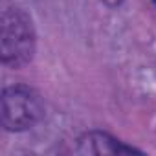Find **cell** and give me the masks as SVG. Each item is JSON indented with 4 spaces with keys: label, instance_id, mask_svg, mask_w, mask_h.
<instances>
[{
    "label": "cell",
    "instance_id": "cell-1",
    "mask_svg": "<svg viewBox=\"0 0 156 156\" xmlns=\"http://www.w3.org/2000/svg\"><path fill=\"white\" fill-rule=\"evenodd\" d=\"M37 46V35L31 17L20 8H8L2 11L0 24V57L9 68L26 66Z\"/></svg>",
    "mask_w": 156,
    "mask_h": 156
},
{
    "label": "cell",
    "instance_id": "cell-2",
    "mask_svg": "<svg viewBox=\"0 0 156 156\" xmlns=\"http://www.w3.org/2000/svg\"><path fill=\"white\" fill-rule=\"evenodd\" d=\"M46 107L42 96L30 85H11L2 92V127L8 132H24L39 125Z\"/></svg>",
    "mask_w": 156,
    "mask_h": 156
},
{
    "label": "cell",
    "instance_id": "cell-3",
    "mask_svg": "<svg viewBox=\"0 0 156 156\" xmlns=\"http://www.w3.org/2000/svg\"><path fill=\"white\" fill-rule=\"evenodd\" d=\"M77 154H132L141 152L140 149L123 143L116 136L105 130H88L77 138L75 143Z\"/></svg>",
    "mask_w": 156,
    "mask_h": 156
},
{
    "label": "cell",
    "instance_id": "cell-4",
    "mask_svg": "<svg viewBox=\"0 0 156 156\" xmlns=\"http://www.w3.org/2000/svg\"><path fill=\"white\" fill-rule=\"evenodd\" d=\"M151 2H152V6H154V8H156V0H151Z\"/></svg>",
    "mask_w": 156,
    "mask_h": 156
}]
</instances>
